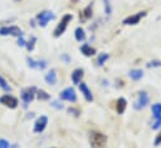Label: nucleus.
Returning <instances> with one entry per match:
<instances>
[{
    "instance_id": "nucleus-27",
    "label": "nucleus",
    "mask_w": 161,
    "mask_h": 148,
    "mask_svg": "<svg viewBox=\"0 0 161 148\" xmlns=\"http://www.w3.org/2000/svg\"><path fill=\"white\" fill-rule=\"evenodd\" d=\"M9 147H10L9 142H8L6 139H3V138H0V148H9Z\"/></svg>"
},
{
    "instance_id": "nucleus-10",
    "label": "nucleus",
    "mask_w": 161,
    "mask_h": 148,
    "mask_svg": "<svg viewBox=\"0 0 161 148\" xmlns=\"http://www.w3.org/2000/svg\"><path fill=\"white\" fill-rule=\"evenodd\" d=\"M48 124V118L45 115H40L39 118H36L35 123H34V132L35 133H42Z\"/></svg>"
},
{
    "instance_id": "nucleus-2",
    "label": "nucleus",
    "mask_w": 161,
    "mask_h": 148,
    "mask_svg": "<svg viewBox=\"0 0 161 148\" xmlns=\"http://www.w3.org/2000/svg\"><path fill=\"white\" fill-rule=\"evenodd\" d=\"M72 19H73V15L72 14H65V15H63V18L60 19V21H59V24L57 25V28L54 29V36L55 38H58V36H60L64 31H65V29H67V26H68V24L72 21Z\"/></svg>"
},
{
    "instance_id": "nucleus-25",
    "label": "nucleus",
    "mask_w": 161,
    "mask_h": 148,
    "mask_svg": "<svg viewBox=\"0 0 161 148\" xmlns=\"http://www.w3.org/2000/svg\"><path fill=\"white\" fill-rule=\"evenodd\" d=\"M104 1V11L107 15H111L112 13V8H111V4H109V0H103Z\"/></svg>"
},
{
    "instance_id": "nucleus-21",
    "label": "nucleus",
    "mask_w": 161,
    "mask_h": 148,
    "mask_svg": "<svg viewBox=\"0 0 161 148\" xmlns=\"http://www.w3.org/2000/svg\"><path fill=\"white\" fill-rule=\"evenodd\" d=\"M82 20H87L92 16V5H88L87 8H84V10L82 11Z\"/></svg>"
},
{
    "instance_id": "nucleus-14",
    "label": "nucleus",
    "mask_w": 161,
    "mask_h": 148,
    "mask_svg": "<svg viewBox=\"0 0 161 148\" xmlns=\"http://www.w3.org/2000/svg\"><path fill=\"white\" fill-rule=\"evenodd\" d=\"M44 79H45V82H47L49 85H55V84H57V73H55V70H54V69H50V70L45 74Z\"/></svg>"
},
{
    "instance_id": "nucleus-34",
    "label": "nucleus",
    "mask_w": 161,
    "mask_h": 148,
    "mask_svg": "<svg viewBox=\"0 0 161 148\" xmlns=\"http://www.w3.org/2000/svg\"><path fill=\"white\" fill-rule=\"evenodd\" d=\"M16 1H20V0H16Z\"/></svg>"
},
{
    "instance_id": "nucleus-3",
    "label": "nucleus",
    "mask_w": 161,
    "mask_h": 148,
    "mask_svg": "<svg viewBox=\"0 0 161 148\" xmlns=\"http://www.w3.org/2000/svg\"><path fill=\"white\" fill-rule=\"evenodd\" d=\"M54 18H55V15H54L52 11H48V10L42 11V13H39V14L36 15L38 24H39V26H42V28H45V26L48 25V23H49L50 20H53Z\"/></svg>"
},
{
    "instance_id": "nucleus-7",
    "label": "nucleus",
    "mask_w": 161,
    "mask_h": 148,
    "mask_svg": "<svg viewBox=\"0 0 161 148\" xmlns=\"http://www.w3.org/2000/svg\"><path fill=\"white\" fill-rule=\"evenodd\" d=\"M0 103H1L3 105H5V107L10 108V109L16 108L18 104H19L18 99H16L15 97L10 95V94H4V95H1V97H0Z\"/></svg>"
},
{
    "instance_id": "nucleus-17",
    "label": "nucleus",
    "mask_w": 161,
    "mask_h": 148,
    "mask_svg": "<svg viewBox=\"0 0 161 148\" xmlns=\"http://www.w3.org/2000/svg\"><path fill=\"white\" fill-rule=\"evenodd\" d=\"M128 77L132 79V80H140L142 77H143V71L141 69H131L128 71Z\"/></svg>"
},
{
    "instance_id": "nucleus-12",
    "label": "nucleus",
    "mask_w": 161,
    "mask_h": 148,
    "mask_svg": "<svg viewBox=\"0 0 161 148\" xmlns=\"http://www.w3.org/2000/svg\"><path fill=\"white\" fill-rule=\"evenodd\" d=\"M78 87H79L80 93H82L83 97L86 98V100H87V102H92V100H93V95H92V92L89 90V88L87 87V84L83 83V82H80V83L78 84Z\"/></svg>"
},
{
    "instance_id": "nucleus-9",
    "label": "nucleus",
    "mask_w": 161,
    "mask_h": 148,
    "mask_svg": "<svg viewBox=\"0 0 161 148\" xmlns=\"http://www.w3.org/2000/svg\"><path fill=\"white\" fill-rule=\"evenodd\" d=\"M148 100H150V98H148L147 93L141 92V93L138 94L137 100L135 102V105H133V107H135L136 109H142V108H145V107L148 104Z\"/></svg>"
},
{
    "instance_id": "nucleus-8",
    "label": "nucleus",
    "mask_w": 161,
    "mask_h": 148,
    "mask_svg": "<svg viewBox=\"0 0 161 148\" xmlns=\"http://www.w3.org/2000/svg\"><path fill=\"white\" fill-rule=\"evenodd\" d=\"M143 16H146V11L136 13V14H133V15H130V16L125 18V19H123V24H125V25H136V24L140 23V20H141Z\"/></svg>"
},
{
    "instance_id": "nucleus-29",
    "label": "nucleus",
    "mask_w": 161,
    "mask_h": 148,
    "mask_svg": "<svg viewBox=\"0 0 161 148\" xmlns=\"http://www.w3.org/2000/svg\"><path fill=\"white\" fill-rule=\"evenodd\" d=\"M52 105H53V107H55L57 109H63V104H62V103H59L58 100L52 102Z\"/></svg>"
},
{
    "instance_id": "nucleus-33",
    "label": "nucleus",
    "mask_w": 161,
    "mask_h": 148,
    "mask_svg": "<svg viewBox=\"0 0 161 148\" xmlns=\"http://www.w3.org/2000/svg\"><path fill=\"white\" fill-rule=\"evenodd\" d=\"M62 58H63V60H65V61H69V60H70V59L67 56V54H63V55H62Z\"/></svg>"
},
{
    "instance_id": "nucleus-31",
    "label": "nucleus",
    "mask_w": 161,
    "mask_h": 148,
    "mask_svg": "<svg viewBox=\"0 0 161 148\" xmlns=\"http://www.w3.org/2000/svg\"><path fill=\"white\" fill-rule=\"evenodd\" d=\"M153 143H155V145H160V144H161V132L156 135V138H155V142H153Z\"/></svg>"
},
{
    "instance_id": "nucleus-26",
    "label": "nucleus",
    "mask_w": 161,
    "mask_h": 148,
    "mask_svg": "<svg viewBox=\"0 0 161 148\" xmlns=\"http://www.w3.org/2000/svg\"><path fill=\"white\" fill-rule=\"evenodd\" d=\"M151 127H152V129H160L161 128V117L160 118H156Z\"/></svg>"
},
{
    "instance_id": "nucleus-15",
    "label": "nucleus",
    "mask_w": 161,
    "mask_h": 148,
    "mask_svg": "<svg viewBox=\"0 0 161 148\" xmlns=\"http://www.w3.org/2000/svg\"><path fill=\"white\" fill-rule=\"evenodd\" d=\"M126 107H127V100H126L123 97L118 98V99H117V107H116L117 113H118V114H122V113L126 110Z\"/></svg>"
},
{
    "instance_id": "nucleus-4",
    "label": "nucleus",
    "mask_w": 161,
    "mask_h": 148,
    "mask_svg": "<svg viewBox=\"0 0 161 148\" xmlns=\"http://www.w3.org/2000/svg\"><path fill=\"white\" fill-rule=\"evenodd\" d=\"M35 94H36V89L34 87H31V88H24L21 90V93H20V97H21V99L24 102V105H28L34 99Z\"/></svg>"
},
{
    "instance_id": "nucleus-32",
    "label": "nucleus",
    "mask_w": 161,
    "mask_h": 148,
    "mask_svg": "<svg viewBox=\"0 0 161 148\" xmlns=\"http://www.w3.org/2000/svg\"><path fill=\"white\" fill-rule=\"evenodd\" d=\"M68 112H69V113H75V115H78V114H79V112H78V110H75V109H73V108H69V109H68Z\"/></svg>"
},
{
    "instance_id": "nucleus-19",
    "label": "nucleus",
    "mask_w": 161,
    "mask_h": 148,
    "mask_svg": "<svg viewBox=\"0 0 161 148\" xmlns=\"http://www.w3.org/2000/svg\"><path fill=\"white\" fill-rule=\"evenodd\" d=\"M151 112H152V117L156 119V118H160L161 117V103H155L151 105Z\"/></svg>"
},
{
    "instance_id": "nucleus-28",
    "label": "nucleus",
    "mask_w": 161,
    "mask_h": 148,
    "mask_svg": "<svg viewBox=\"0 0 161 148\" xmlns=\"http://www.w3.org/2000/svg\"><path fill=\"white\" fill-rule=\"evenodd\" d=\"M147 66H152V68H155V66H161V61H160V60H152V61H150V63L147 64Z\"/></svg>"
},
{
    "instance_id": "nucleus-22",
    "label": "nucleus",
    "mask_w": 161,
    "mask_h": 148,
    "mask_svg": "<svg viewBox=\"0 0 161 148\" xmlns=\"http://www.w3.org/2000/svg\"><path fill=\"white\" fill-rule=\"evenodd\" d=\"M108 59H109V54H107V53H102V54L98 55L97 63H98V65H103Z\"/></svg>"
},
{
    "instance_id": "nucleus-13",
    "label": "nucleus",
    "mask_w": 161,
    "mask_h": 148,
    "mask_svg": "<svg viewBox=\"0 0 161 148\" xmlns=\"http://www.w3.org/2000/svg\"><path fill=\"white\" fill-rule=\"evenodd\" d=\"M70 78H72L73 84H77V85H78V84L80 83L82 78H83V69H80V68L74 69V70L72 71V74H70Z\"/></svg>"
},
{
    "instance_id": "nucleus-24",
    "label": "nucleus",
    "mask_w": 161,
    "mask_h": 148,
    "mask_svg": "<svg viewBox=\"0 0 161 148\" xmlns=\"http://www.w3.org/2000/svg\"><path fill=\"white\" fill-rule=\"evenodd\" d=\"M35 41H36V39H35L34 36L31 38V40L26 41V45H25V46H26V49H28L29 51H31V50L34 49V44H35Z\"/></svg>"
},
{
    "instance_id": "nucleus-20",
    "label": "nucleus",
    "mask_w": 161,
    "mask_h": 148,
    "mask_svg": "<svg viewBox=\"0 0 161 148\" xmlns=\"http://www.w3.org/2000/svg\"><path fill=\"white\" fill-rule=\"evenodd\" d=\"M36 97H38L39 100H49L50 94H48V93H47L45 90H43V89H39V90H36Z\"/></svg>"
},
{
    "instance_id": "nucleus-11",
    "label": "nucleus",
    "mask_w": 161,
    "mask_h": 148,
    "mask_svg": "<svg viewBox=\"0 0 161 148\" xmlns=\"http://www.w3.org/2000/svg\"><path fill=\"white\" fill-rule=\"evenodd\" d=\"M26 61H28V65L30 68H33V69H40V70H43L48 65V63L45 60H34L31 58H26Z\"/></svg>"
},
{
    "instance_id": "nucleus-18",
    "label": "nucleus",
    "mask_w": 161,
    "mask_h": 148,
    "mask_svg": "<svg viewBox=\"0 0 161 148\" xmlns=\"http://www.w3.org/2000/svg\"><path fill=\"white\" fill-rule=\"evenodd\" d=\"M74 36H75V40L77 41H83L84 39H86V31H84V29L83 28H80V26H78V28H75V30H74Z\"/></svg>"
},
{
    "instance_id": "nucleus-1",
    "label": "nucleus",
    "mask_w": 161,
    "mask_h": 148,
    "mask_svg": "<svg viewBox=\"0 0 161 148\" xmlns=\"http://www.w3.org/2000/svg\"><path fill=\"white\" fill-rule=\"evenodd\" d=\"M89 142L92 148H106L107 137L99 132H92L89 135Z\"/></svg>"
},
{
    "instance_id": "nucleus-16",
    "label": "nucleus",
    "mask_w": 161,
    "mask_h": 148,
    "mask_svg": "<svg viewBox=\"0 0 161 148\" xmlns=\"http://www.w3.org/2000/svg\"><path fill=\"white\" fill-rule=\"evenodd\" d=\"M80 51H82V54H84L86 56H93V55L96 54V49L92 48V46L88 45V44H83V45L80 46Z\"/></svg>"
},
{
    "instance_id": "nucleus-6",
    "label": "nucleus",
    "mask_w": 161,
    "mask_h": 148,
    "mask_svg": "<svg viewBox=\"0 0 161 148\" xmlns=\"http://www.w3.org/2000/svg\"><path fill=\"white\" fill-rule=\"evenodd\" d=\"M60 99L74 103V102H77V93L72 87H68L60 92Z\"/></svg>"
},
{
    "instance_id": "nucleus-30",
    "label": "nucleus",
    "mask_w": 161,
    "mask_h": 148,
    "mask_svg": "<svg viewBox=\"0 0 161 148\" xmlns=\"http://www.w3.org/2000/svg\"><path fill=\"white\" fill-rule=\"evenodd\" d=\"M18 45H19V46H25V45H26V41L24 40L23 36H19V39H18Z\"/></svg>"
},
{
    "instance_id": "nucleus-23",
    "label": "nucleus",
    "mask_w": 161,
    "mask_h": 148,
    "mask_svg": "<svg viewBox=\"0 0 161 148\" xmlns=\"http://www.w3.org/2000/svg\"><path fill=\"white\" fill-rule=\"evenodd\" d=\"M0 88H1V89H4L5 92H10V90H11L10 85L8 84V82H6L1 75H0Z\"/></svg>"
},
{
    "instance_id": "nucleus-5",
    "label": "nucleus",
    "mask_w": 161,
    "mask_h": 148,
    "mask_svg": "<svg viewBox=\"0 0 161 148\" xmlns=\"http://www.w3.org/2000/svg\"><path fill=\"white\" fill-rule=\"evenodd\" d=\"M0 35L6 36V35H13V36H23V31L20 30V28L11 25V26H3L0 28Z\"/></svg>"
}]
</instances>
